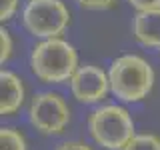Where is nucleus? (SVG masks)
Returning <instances> with one entry per match:
<instances>
[{
  "label": "nucleus",
  "instance_id": "obj_15",
  "mask_svg": "<svg viewBox=\"0 0 160 150\" xmlns=\"http://www.w3.org/2000/svg\"><path fill=\"white\" fill-rule=\"evenodd\" d=\"M54 150H92L86 142H80V140H68V142L58 144Z\"/></svg>",
  "mask_w": 160,
  "mask_h": 150
},
{
  "label": "nucleus",
  "instance_id": "obj_14",
  "mask_svg": "<svg viewBox=\"0 0 160 150\" xmlns=\"http://www.w3.org/2000/svg\"><path fill=\"white\" fill-rule=\"evenodd\" d=\"M128 4H130L132 8H136V12H144V10L160 8V0H128Z\"/></svg>",
  "mask_w": 160,
  "mask_h": 150
},
{
  "label": "nucleus",
  "instance_id": "obj_10",
  "mask_svg": "<svg viewBox=\"0 0 160 150\" xmlns=\"http://www.w3.org/2000/svg\"><path fill=\"white\" fill-rule=\"evenodd\" d=\"M122 150H160V136L150 134V132L134 134L132 140Z\"/></svg>",
  "mask_w": 160,
  "mask_h": 150
},
{
  "label": "nucleus",
  "instance_id": "obj_13",
  "mask_svg": "<svg viewBox=\"0 0 160 150\" xmlns=\"http://www.w3.org/2000/svg\"><path fill=\"white\" fill-rule=\"evenodd\" d=\"M78 6L88 8V10H106L116 4V0H76Z\"/></svg>",
  "mask_w": 160,
  "mask_h": 150
},
{
  "label": "nucleus",
  "instance_id": "obj_5",
  "mask_svg": "<svg viewBox=\"0 0 160 150\" xmlns=\"http://www.w3.org/2000/svg\"><path fill=\"white\" fill-rule=\"evenodd\" d=\"M28 120L46 136L62 134L70 122V108L60 94L38 92L28 104Z\"/></svg>",
  "mask_w": 160,
  "mask_h": 150
},
{
  "label": "nucleus",
  "instance_id": "obj_4",
  "mask_svg": "<svg viewBox=\"0 0 160 150\" xmlns=\"http://www.w3.org/2000/svg\"><path fill=\"white\" fill-rule=\"evenodd\" d=\"M22 24L34 38H60L70 24V10L62 0H30L22 10Z\"/></svg>",
  "mask_w": 160,
  "mask_h": 150
},
{
  "label": "nucleus",
  "instance_id": "obj_9",
  "mask_svg": "<svg viewBox=\"0 0 160 150\" xmlns=\"http://www.w3.org/2000/svg\"><path fill=\"white\" fill-rule=\"evenodd\" d=\"M0 150H26L24 134L16 128H2L0 130Z\"/></svg>",
  "mask_w": 160,
  "mask_h": 150
},
{
  "label": "nucleus",
  "instance_id": "obj_7",
  "mask_svg": "<svg viewBox=\"0 0 160 150\" xmlns=\"http://www.w3.org/2000/svg\"><path fill=\"white\" fill-rule=\"evenodd\" d=\"M132 34L146 48H160V8L136 12L132 18Z\"/></svg>",
  "mask_w": 160,
  "mask_h": 150
},
{
  "label": "nucleus",
  "instance_id": "obj_16",
  "mask_svg": "<svg viewBox=\"0 0 160 150\" xmlns=\"http://www.w3.org/2000/svg\"><path fill=\"white\" fill-rule=\"evenodd\" d=\"M158 56H160V48H158Z\"/></svg>",
  "mask_w": 160,
  "mask_h": 150
},
{
  "label": "nucleus",
  "instance_id": "obj_11",
  "mask_svg": "<svg viewBox=\"0 0 160 150\" xmlns=\"http://www.w3.org/2000/svg\"><path fill=\"white\" fill-rule=\"evenodd\" d=\"M12 48H14V42H12V36L6 28H0V62H8L10 54H12Z\"/></svg>",
  "mask_w": 160,
  "mask_h": 150
},
{
  "label": "nucleus",
  "instance_id": "obj_8",
  "mask_svg": "<svg viewBox=\"0 0 160 150\" xmlns=\"http://www.w3.org/2000/svg\"><path fill=\"white\" fill-rule=\"evenodd\" d=\"M24 84L14 74L12 70H2L0 72V114L10 116V114L18 112V108L24 102Z\"/></svg>",
  "mask_w": 160,
  "mask_h": 150
},
{
  "label": "nucleus",
  "instance_id": "obj_12",
  "mask_svg": "<svg viewBox=\"0 0 160 150\" xmlns=\"http://www.w3.org/2000/svg\"><path fill=\"white\" fill-rule=\"evenodd\" d=\"M18 10V0H0V20L6 22L16 14Z\"/></svg>",
  "mask_w": 160,
  "mask_h": 150
},
{
  "label": "nucleus",
  "instance_id": "obj_3",
  "mask_svg": "<svg viewBox=\"0 0 160 150\" xmlns=\"http://www.w3.org/2000/svg\"><path fill=\"white\" fill-rule=\"evenodd\" d=\"M88 132L98 146L122 150L134 136V120L120 104H102L88 114Z\"/></svg>",
  "mask_w": 160,
  "mask_h": 150
},
{
  "label": "nucleus",
  "instance_id": "obj_1",
  "mask_svg": "<svg viewBox=\"0 0 160 150\" xmlns=\"http://www.w3.org/2000/svg\"><path fill=\"white\" fill-rule=\"evenodd\" d=\"M30 68L44 84L70 82L78 70V52L64 38L40 40L30 52Z\"/></svg>",
  "mask_w": 160,
  "mask_h": 150
},
{
  "label": "nucleus",
  "instance_id": "obj_6",
  "mask_svg": "<svg viewBox=\"0 0 160 150\" xmlns=\"http://www.w3.org/2000/svg\"><path fill=\"white\" fill-rule=\"evenodd\" d=\"M68 84L72 96L84 104L100 102L110 90L108 72H104L100 66H94V64L78 66V70L74 72V76L70 78Z\"/></svg>",
  "mask_w": 160,
  "mask_h": 150
},
{
  "label": "nucleus",
  "instance_id": "obj_2",
  "mask_svg": "<svg viewBox=\"0 0 160 150\" xmlns=\"http://www.w3.org/2000/svg\"><path fill=\"white\" fill-rule=\"evenodd\" d=\"M110 92L122 102H140L154 86V70L146 58L138 54H122L108 68Z\"/></svg>",
  "mask_w": 160,
  "mask_h": 150
}]
</instances>
